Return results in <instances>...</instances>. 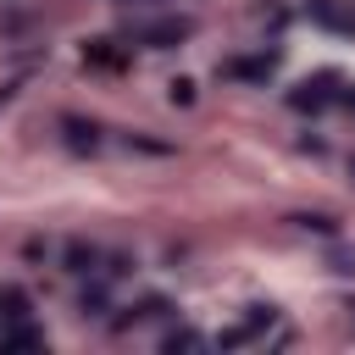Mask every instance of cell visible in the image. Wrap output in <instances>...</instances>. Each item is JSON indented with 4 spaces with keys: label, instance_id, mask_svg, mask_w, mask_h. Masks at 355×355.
Returning a JSON list of instances; mask_svg holds the SVG:
<instances>
[{
    "label": "cell",
    "instance_id": "6da1fadb",
    "mask_svg": "<svg viewBox=\"0 0 355 355\" xmlns=\"http://www.w3.org/2000/svg\"><path fill=\"white\" fill-rule=\"evenodd\" d=\"M189 33H194V22H189V17H161V22H150L139 39H144L150 50H166V44H178V39H189Z\"/></svg>",
    "mask_w": 355,
    "mask_h": 355
},
{
    "label": "cell",
    "instance_id": "7a4b0ae2",
    "mask_svg": "<svg viewBox=\"0 0 355 355\" xmlns=\"http://www.w3.org/2000/svg\"><path fill=\"white\" fill-rule=\"evenodd\" d=\"M0 349H39V327L22 316V322H0Z\"/></svg>",
    "mask_w": 355,
    "mask_h": 355
},
{
    "label": "cell",
    "instance_id": "3957f363",
    "mask_svg": "<svg viewBox=\"0 0 355 355\" xmlns=\"http://www.w3.org/2000/svg\"><path fill=\"white\" fill-rule=\"evenodd\" d=\"M288 100H294V111H322V105H327V78H316V83H300Z\"/></svg>",
    "mask_w": 355,
    "mask_h": 355
},
{
    "label": "cell",
    "instance_id": "277c9868",
    "mask_svg": "<svg viewBox=\"0 0 355 355\" xmlns=\"http://www.w3.org/2000/svg\"><path fill=\"white\" fill-rule=\"evenodd\" d=\"M28 316V294L22 288H0V322H22Z\"/></svg>",
    "mask_w": 355,
    "mask_h": 355
},
{
    "label": "cell",
    "instance_id": "5b68a950",
    "mask_svg": "<svg viewBox=\"0 0 355 355\" xmlns=\"http://www.w3.org/2000/svg\"><path fill=\"white\" fill-rule=\"evenodd\" d=\"M222 72L227 78H266L272 72V55H261V61H222Z\"/></svg>",
    "mask_w": 355,
    "mask_h": 355
},
{
    "label": "cell",
    "instance_id": "8992f818",
    "mask_svg": "<svg viewBox=\"0 0 355 355\" xmlns=\"http://www.w3.org/2000/svg\"><path fill=\"white\" fill-rule=\"evenodd\" d=\"M89 61L94 67H122V50H111V39H94L89 44Z\"/></svg>",
    "mask_w": 355,
    "mask_h": 355
},
{
    "label": "cell",
    "instance_id": "52a82bcc",
    "mask_svg": "<svg viewBox=\"0 0 355 355\" xmlns=\"http://www.w3.org/2000/svg\"><path fill=\"white\" fill-rule=\"evenodd\" d=\"M161 349H205V338H200V333H166Z\"/></svg>",
    "mask_w": 355,
    "mask_h": 355
},
{
    "label": "cell",
    "instance_id": "ba28073f",
    "mask_svg": "<svg viewBox=\"0 0 355 355\" xmlns=\"http://www.w3.org/2000/svg\"><path fill=\"white\" fill-rule=\"evenodd\" d=\"M344 100H349V111H355V89H349V94H344Z\"/></svg>",
    "mask_w": 355,
    "mask_h": 355
}]
</instances>
